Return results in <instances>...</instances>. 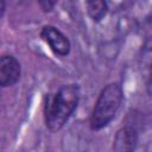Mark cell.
Returning a JSON list of instances; mask_svg holds the SVG:
<instances>
[{"label":"cell","mask_w":152,"mask_h":152,"mask_svg":"<svg viewBox=\"0 0 152 152\" xmlns=\"http://www.w3.org/2000/svg\"><path fill=\"white\" fill-rule=\"evenodd\" d=\"M21 74L20 63L11 55L0 56V87L14 86Z\"/></svg>","instance_id":"277c9868"},{"label":"cell","mask_w":152,"mask_h":152,"mask_svg":"<svg viewBox=\"0 0 152 152\" xmlns=\"http://www.w3.org/2000/svg\"><path fill=\"white\" fill-rule=\"evenodd\" d=\"M124 100V91L120 84L118 83H109L106 86L93 108L89 126L93 131H100L106 127L115 116L116 112L119 110L121 102Z\"/></svg>","instance_id":"7a4b0ae2"},{"label":"cell","mask_w":152,"mask_h":152,"mask_svg":"<svg viewBox=\"0 0 152 152\" xmlns=\"http://www.w3.org/2000/svg\"><path fill=\"white\" fill-rule=\"evenodd\" d=\"M40 38L49 45L53 53L58 56H66L70 52V40L68 37L61 32L57 27L48 25L44 26L40 31Z\"/></svg>","instance_id":"3957f363"},{"label":"cell","mask_w":152,"mask_h":152,"mask_svg":"<svg viewBox=\"0 0 152 152\" xmlns=\"http://www.w3.org/2000/svg\"><path fill=\"white\" fill-rule=\"evenodd\" d=\"M87 8L90 18L94 21H100L108 12V5L102 0H93L87 1Z\"/></svg>","instance_id":"8992f818"},{"label":"cell","mask_w":152,"mask_h":152,"mask_svg":"<svg viewBox=\"0 0 152 152\" xmlns=\"http://www.w3.org/2000/svg\"><path fill=\"white\" fill-rule=\"evenodd\" d=\"M80 99L76 84L62 86L55 94L48 95L44 106L45 125L51 132L59 131L75 112Z\"/></svg>","instance_id":"6da1fadb"},{"label":"cell","mask_w":152,"mask_h":152,"mask_svg":"<svg viewBox=\"0 0 152 152\" xmlns=\"http://www.w3.org/2000/svg\"><path fill=\"white\" fill-rule=\"evenodd\" d=\"M39 5H40L42 10H44L46 12V11H51L53 8V6L56 5V2H53V1H40Z\"/></svg>","instance_id":"52a82bcc"},{"label":"cell","mask_w":152,"mask_h":152,"mask_svg":"<svg viewBox=\"0 0 152 152\" xmlns=\"http://www.w3.org/2000/svg\"><path fill=\"white\" fill-rule=\"evenodd\" d=\"M5 7H6L5 2H4V1H0V18L2 17V14H4V12H5Z\"/></svg>","instance_id":"ba28073f"},{"label":"cell","mask_w":152,"mask_h":152,"mask_svg":"<svg viewBox=\"0 0 152 152\" xmlns=\"http://www.w3.org/2000/svg\"><path fill=\"white\" fill-rule=\"evenodd\" d=\"M138 144V131L131 126L126 125L120 128L113 140L114 152H134Z\"/></svg>","instance_id":"5b68a950"}]
</instances>
